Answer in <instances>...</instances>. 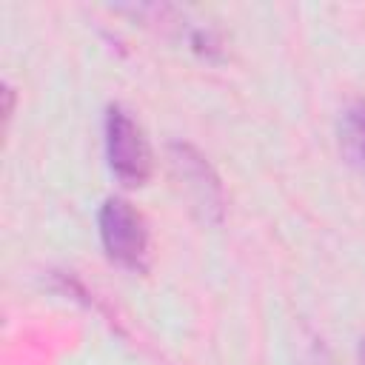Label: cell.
Segmentation results:
<instances>
[{"instance_id": "obj_1", "label": "cell", "mask_w": 365, "mask_h": 365, "mask_svg": "<svg viewBox=\"0 0 365 365\" xmlns=\"http://www.w3.org/2000/svg\"><path fill=\"white\" fill-rule=\"evenodd\" d=\"M100 240L117 265L128 271H145L148 268V231L140 217V211L123 200V197H108L100 208Z\"/></svg>"}, {"instance_id": "obj_2", "label": "cell", "mask_w": 365, "mask_h": 365, "mask_svg": "<svg viewBox=\"0 0 365 365\" xmlns=\"http://www.w3.org/2000/svg\"><path fill=\"white\" fill-rule=\"evenodd\" d=\"M106 157L123 185H143L151 174V151L143 128L120 106L106 111Z\"/></svg>"}, {"instance_id": "obj_3", "label": "cell", "mask_w": 365, "mask_h": 365, "mask_svg": "<svg viewBox=\"0 0 365 365\" xmlns=\"http://www.w3.org/2000/svg\"><path fill=\"white\" fill-rule=\"evenodd\" d=\"M171 163H174L177 174L185 180V185L194 194L202 214L211 220H220L222 188H220V180L211 171V165L202 160V154H197V148H191L188 143H171Z\"/></svg>"}, {"instance_id": "obj_4", "label": "cell", "mask_w": 365, "mask_h": 365, "mask_svg": "<svg viewBox=\"0 0 365 365\" xmlns=\"http://www.w3.org/2000/svg\"><path fill=\"white\" fill-rule=\"evenodd\" d=\"M339 145L345 160L365 177V100H354L339 114Z\"/></svg>"}, {"instance_id": "obj_5", "label": "cell", "mask_w": 365, "mask_h": 365, "mask_svg": "<svg viewBox=\"0 0 365 365\" xmlns=\"http://www.w3.org/2000/svg\"><path fill=\"white\" fill-rule=\"evenodd\" d=\"M356 365H365V339L359 342V351H356Z\"/></svg>"}]
</instances>
